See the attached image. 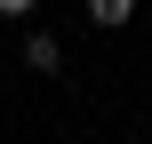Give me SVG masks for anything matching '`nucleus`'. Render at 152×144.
<instances>
[{
  "mask_svg": "<svg viewBox=\"0 0 152 144\" xmlns=\"http://www.w3.org/2000/svg\"><path fill=\"white\" fill-rule=\"evenodd\" d=\"M24 64H32V72H56V64H64L56 32H32V40H24Z\"/></svg>",
  "mask_w": 152,
  "mask_h": 144,
  "instance_id": "1",
  "label": "nucleus"
},
{
  "mask_svg": "<svg viewBox=\"0 0 152 144\" xmlns=\"http://www.w3.org/2000/svg\"><path fill=\"white\" fill-rule=\"evenodd\" d=\"M88 16H96V24H128V16H136V0H88Z\"/></svg>",
  "mask_w": 152,
  "mask_h": 144,
  "instance_id": "2",
  "label": "nucleus"
},
{
  "mask_svg": "<svg viewBox=\"0 0 152 144\" xmlns=\"http://www.w3.org/2000/svg\"><path fill=\"white\" fill-rule=\"evenodd\" d=\"M32 8H40V0H0V16H32Z\"/></svg>",
  "mask_w": 152,
  "mask_h": 144,
  "instance_id": "3",
  "label": "nucleus"
}]
</instances>
